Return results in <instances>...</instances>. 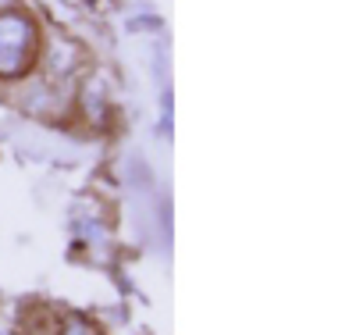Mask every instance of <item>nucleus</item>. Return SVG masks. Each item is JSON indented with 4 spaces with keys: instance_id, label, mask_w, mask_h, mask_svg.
<instances>
[{
    "instance_id": "nucleus-3",
    "label": "nucleus",
    "mask_w": 356,
    "mask_h": 335,
    "mask_svg": "<svg viewBox=\"0 0 356 335\" xmlns=\"http://www.w3.org/2000/svg\"><path fill=\"white\" fill-rule=\"evenodd\" d=\"M4 4H11V0H0V8H4Z\"/></svg>"
},
{
    "instance_id": "nucleus-1",
    "label": "nucleus",
    "mask_w": 356,
    "mask_h": 335,
    "mask_svg": "<svg viewBox=\"0 0 356 335\" xmlns=\"http://www.w3.org/2000/svg\"><path fill=\"white\" fill-rule=\"evenodd\" d=\"M33 47H36V33L29 18L22 15H0V75H22L33 65Z\"/></svg>"
},
{
    "instance_id": "nucleus-2",
    "label": "nucleus",
    "mask_w": 356,
    "mask_h": 335,
    "mask_svg": "<svg viewBox=\"0 0 356 335\" xmlns=\"http://www.w3.org/2000/svg\"><path fill=\"white\" fill-rule=\"evenodd\" d=\"M65 335H100L93 325H86V321H72L68 328H65Z\"/></svg>"
}]
</instances>
